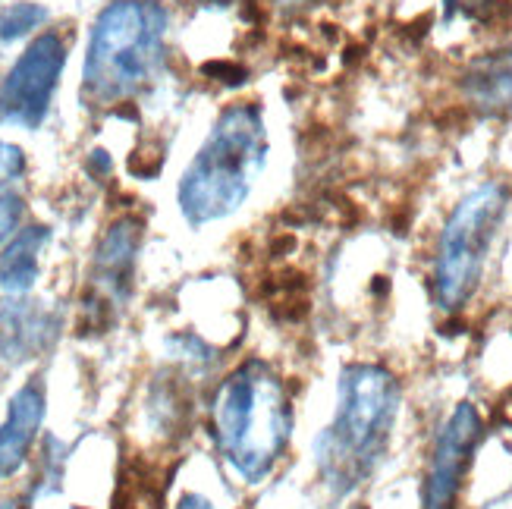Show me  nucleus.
<instances>
[{
	"label": "nucleus",
	"instance_id": "f257e3e1",
	"mask_svg": "<svg viewBox=\"0 0 512 509\" xmlns=\"http://www.w3.org/2000/svg\"><path fill=\"white\" fill-rule=\"evenodd\" d=\"M296 428L283 374L264 359H246L217 384L211 437L224 466L246 484H261L283 462Z\"/></svg>",
	"mask_w": 512,
	"mask_h": 509
},
{
	"label": "nucleus",
	"instance_id": "f03ea898",
	"mask_svg": "<svg viewBox=\"0 0 512 509\" xmlns=\"http://www.w3.org/2000/svg\"><path fill=\"white\" fill-rule=\"evenodd\" d=\"M399 403V381L384 365L352 362L340 371L337 412L315 437V466L333 500L365 488L384 462Z\"/></svg>",
	"mask_w": 512,
	"mask_h": 509
},
{
	"label": "nucleus",
	"instance_id": "7ed1b4c3",
	"mask_svg": "<svg viewBox=\"0 0 512 509\" xmlns=\"http://www.w3.org/2000/svg\"><path fill=\"white\" fill-rule=\"evenodd\" d=\"M267 164V123L258 104H230L180 180V211L189 227L227 220L249 202Z\"/></svg>",
	"mask_w": 512,
	"mask_h": 509
},
{
	"label": "nucleus",
	"instance_id": "20e7f679",
	"mask_svg": "<svg viewBox=\"0 0 512 509\" xmlns=\"http://www.w3.org/2000/svg\"><path fill=\"white\" fill-rule=\"evenodd\" d=\"M167 10L158 0H114L88 35L82 92L95 104H120L161 76L167 57Z\"/></svg>",
	"mask_w": 512,
	"mask_h": 509
},
{
	"label": "nucleus",
	"instance_id": "39448f33",
	"mask_svg": "<svg viewBox=\"0 0 512 509\" xmlns=\"http://www.w3.org/2000/svg\"><path fill=\"white\" fill-rule=\"evenodd\" d=\"M506 208L509 186L487 180L465 195L447 217L434 255V302L443 312H459L475 296Z\"/></svg>",
	"mask_w": 512,
	"mask_h": 509
},
{
	"label": "nucleus",
	"instance_id": "423d86ee",
	"mask_svg": "<svg viewBox=\"0 0 512 509\" xmlns=\"http://www.w3.org/2000/svg\"><path fill=\"white\" fill-rule=\"evenodd\" d=\"M66 66V41L57 32H41L19 54L0 82V123L38 129L54 101Z\"/></svg>",
	"mask_w": 512,
	"mask_h": 509
},
{
	"label": "nucleus",
	"instance_id": "0eeeda50",
	"mask_svg": "<svg viewBox=\"0 0 512 509\" xmlns=\"http://www.w3.org/2000/svg\"><path fill=\"white\" fill-rule=\"evenodd\" d=\"M484 422L472 403H459L447 425L440 428L431 453V466L425 475V494L421 509H456L462 478L469 472L475 447L481 444Z\"/></svg>",
	"mask_w": 512,
	"mask_h": 509
},
{
	"label": "nucleus",
	"instance_id": "6e6552de",
	"mask_svg": "<svg viewBox=\"0 0 512 509\" xmlns=\"http://www.w3.org/2000/svg\"><path fill=\"white\" fill-rule=\"evenodd\" d=\"M142 246V220L120 217L114 220L92 255V274H88V290H92L95 305L88 312L110 315V308L126 302L132 290V274H136V258Z\"/></svg>",
	"mask_w": 512,
	"mask_h": 509
},
{
	"label": "nucleus",
	"instance_id": "1a4fd4ad",
	"mask_svg": "<svg viewBox=\"0 0 512 509\" xmlns=\"http://www.w3.org/2000/svg\"><path fill=\"white\" fill-rule=\"evenodd\" d=\"M60 321L41 302L10 296L0 302V362L22 365L41 356L57 337Z\"/></svg>",
	"mask_w": 512,
	"mask_h": 509
},
{
	"label": "nucleus",
	"instance_id": "9d476101",
	"mask_svg": "<svg viewBox=\"0 0 512 509\" xmlns=\"http://www.w3.org/2000/svg\"><path fill=\"white\" fill-rule=\"evenodd\" d=\"M44 412H48V396L38 378L26 381L10 396L7 418L0 425V478H13L26 469L44 425Z\"/></svg>",
	"mask_w": 512,
	"mask_h": 509
},
{
	"label": "nucleus",
	"instance_id": "9b49d317",
	"mask_svg": "<svg viewBox=\"0 0 512 509\" xmlns=\"http://www.w3.org/2000/svg\"><path fill=\"white\" fill-rule=\"evenodd\" d=\"M462 95L484 114L512 110V48L475 57L462 73Z\"/></svg>",
	"mask_w": 512,
	"mask_h": 509
},
{
	"label": "nucleus",
	"instance_id": "f8f14e48",
	"mask_svg": "<svg viewBox=\"0 0 512 509\" xmlns=\"http://www.w3.org/2000/svg\"><path fill=\"white\" fill-rule=\"evenodd\" d=\"M51 230L32 224L22 227L0 252V290L7 296H26L38 283L41 274V255L48 246Z\"/></svg>",
	"mask_w": 512,
	"mask_h": 509
},
{
	"label": "nucleus",
	"instance_id": "ddd939ff",
	"mask_svg": "<svg viewBox=\"0 0 512 509\" xmlns=\"http://www.w3.org/2000/svg\"><path fill=\"white\" fill-rule=\"evenodd\" d=\"M44 7L38 4H13L10 10H4V16H0V38L4 41H16L22 35H29L32 29H38L41 22H44Z\"/></svg>",
	"mask_w": 512,
	"mask_h": 509
},
{
	"label": "nucleus",
	"instance_id": "4468645a",
	"mask_svg": "<svg viewBox=\"0 0 512 509\" xmlns=\"http://www.w3.org/2000/svg\"><path fill=\"white\" fill-rule=\"evenodd\" d=\"M22 211H26V205H22L19 195H13V192L0 195V249H4L7 242L19 233Z\"/></svg>",
	"mask_w": 512,
	"mask_h": 509
},
{
	"label": "nucleus",
	"instance_id": "2eb2a0df",
	"mask_svg": "<svg viewBox=\"0 0 512 509\" xmlns=\"http://www.w3.org/2000/svg\"><path fill=\"white\" fill-rule=\"evenodd\" d=\"M22 170H26V154H22V148L0 139V195L7 192V186L16 176H22Z\"/></svg>",
	"mask_w": 512,
	"mask_h": 509
},
{
	"label": "nucleus",
	"instance_id": "dca6fc26",
	"mask_svg": "<svg viewBox=\"0 0 512 509\" xmlns=\"http://www.w3.org/2000/svg\"><path fill=\"white\" fill-rule=\"evenodd\" d=\"M176 509H217V506H214L208 497H202V494H186Z\"/></svg>",
	"mask_w": 512,
	"mask_h": 509
},
{
	"label": "nucleus",
	"instance_id": "f3484780",
	"mask_svg": "<svg viewBox=\"0 0 512 509\" xmlns=\"http://www.w3.org/2000/svg\"><path fill=\"white\" fill-rule=\"evenodd\" d=\"M0 509H29V503L22 497H4L0 500Z\"/></svg>",
	"mask_w": 512,
	"mask_h": 509
},
{
	"label": "nucleus",
	"instance_id": "a211bd4d",
	"mask_svg": "<svg viewBox=\"0 0 512 509\" xmlns=\"http://www.w3.org/2000/svg\"><path fill=\"white\" fill-rule=\"evenodd\" d=\"M73 509H85V506H73Z\"/></svg>",
	"mask_w": 512,
	"mask_h": 509
}]
</instances>
